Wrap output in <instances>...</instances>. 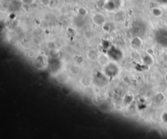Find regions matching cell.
<instances>
[{
  "instance_id": "9",
  "label": "cell",
  "mask_w": 167,
  "mask_h": 139,
  "mask_svg": "<svg viewBox=\"0 0 167 139\" xmlns=\"http://www.w3.org/2000/svg\"><path fill=\"white\" fill-rule=\"evenodd\" d=\"M77 13H78V15L79 16H81V17H85L87 16V10L86 9V8H84L83 7H79L78 8V11H77Z\"/></svg>"
},
{
  "instance_id": "10",
  "label": "cell",
  "mask_w": 167,
  "mask_h": 139,
  "mask_svg": "<svg viewBox=\"0 0 167 139\" xmlns=\"http://www.w3.org/2000/svg\"><path fill=\"white\" fill-rule=\"evenodd\" d=\"M141 40L139 39V37H134V39H132L131 42V45L134 46V47H139V46L141 45Z\"/></svg>"
},
{
  "instance_id": "11",
  "label": "cell",
  "mask_w": 167,
  "mask_h": 139,
  "mask_svg": "<svg viewBox=\"0 0 167 139\" xmlns=\"http://www.w3.org/2000/svg\"><path fill=\"white\" fill-rule=\"evenodd\" d=\"M106 3L107 1L105 0H98V1L97 2V6L99 8H103L106 5Z\"/></svg>"
},
{
  "instance_id": "13",
  "label": "cell",
  "mask_w": 167,
  "mask_h": 139,
  "mask_svg": "<svg viewBox=\"0 0 167 139\" xmlns=\"http://www.w3.org/2000/svg\"><path fill=\"white\" fill-rule=\"evenodd\" d=\"M83 61L84 59L82 56H78L77 59H76V63H77V65H81V64L83 62Z\"/></svg>"
},
{
  "instance_id": "3",
  "label": "cell",
  "mask_w": 167,
  "mask_h": 139,
  "mask_svg": "<svg viewBox=\"0 0 167 139\" xmlns=\"http://www.w3.org/2000/svg\"><path fill=\"white\" fill-rule=\"evenodd\" d=\"M92 21L97 26H102L106 23V18L101 13H95L92 16Z\"/></svg>"
},
{
  "instance_id": "12",
  "label": "cell",
  "mask_w": 167,
  "mask_h": 139,
  "mask_svg": "<svg viewBox=\"0 0 167 139\" xmlns=\"http://www.w3.org/2000/svg\"><path fill=\"white\" fill-rule=\"evenodd\" d=\"M40 2L45 7H48L51 5V0H40Z\"/></svg>"
},
{
  "instance_id": "6",
  "label": "cell",
  "mask_w": 167,
  "mask_h": 139,
  "mask_svg": "<svg viewBox=\"0 0 167 139\" xmlns=\"http://www.w3.org/2000/svg\"><path fill=\"white\" fill-rule=\"evenodd\" d=\"M119 1H119H114V0H111V1H107L104 6V8L108 11H113L116 8L117 3Z\"/></svg>"
},
{
  "instance_id": "7",
  "label": "cell",
  "mask_w": 167,
  "mask_h": 139,
  "mask_svg": "<svg viewBox=\"0 0 167 139\" xmlns=\"http://www.w3.org/2000/svg\"><path fill=\"white\" fill-rule=\"evenodd\" d=\"M74 23L76 26H77L78 27H81L84 25V18L81 16H77L76 17L74 20Z\"/></svg>"
},
{
  "instance_id": "8",
  "label": "cell",
  "mask_w": 167,
  "mask_h": 139,
  "mask_svg": "<svg viewBox=\"0 0 167 139\" xmlns=\"http://www.w3.org/2000/svg\"><path fill=\"white\" fill-rule=\"evenodd\" d=\"M115 26L112 24V23H105V24L102 25V28L105 31L110 32L112 31L114 29Z\"/></svg>"
},
{
  "instance_id": "4",
  "label": "cell",
  "mask_w": 167,
  "mask_h": 139,
  "mask_svg": "<svg viewBox=\"0 0 167 139\" xmlns=\"http://www.w3.org/2000/svg\"><path fill=\"white\" fill-rule=\"evenodd\" d=\"M125 13L123 10H119L115 13L114 16V19L116 22H122L125 19Z\"/></svg>"
},
{
  "instance_id": "1",
  "label": "cell",
  "mask_w": 167,
  "mask_h": 139,
  "mask_svg": "<svg viewBox=\"0 0 167 139\" xmlns=\"http://www.w3.org/2000/svg\"><path fill=\"white\" fill-rule=\"evenodd\" d=\"M104 74L108 77H114L119 73V68L115 63L108 62L104 66Z\"/></svg>"
},
{
  "instance_id": "15",
  "label": "cell",
  "mask_w": 167,
  "mask_h": 139,
  "mask_svg": "<svg viewBox=\"0 0 167 139\" xmlns=\"http://www.w3.org/2000/svg\"><path fill=\"white\" fill-rule=\"evenodd\" d=\"M114 1H119V0H114Z\"/></svg>"
},
{
  "instance_id": "2",
  "label": "cell",
  "mask_w": 167,
  "mask_h": 139,
  "mask_svg": "<svg viewBox=\"0 0 167 139\" xmlns=\"http://www.w3.org/2000/svg\"><path fill=\"white\" fill-rule=\"evenodd\" d=\"M108 55L113 60H118L121 59V58L122 57V53L121 51L116 48L111 47L108 50Z\"/></svg>"
},
{
  "instance_id": "14",
  "label": "cell",
  "mask_w": 167,
  "mask_h": 139,
  "mask_svg": "<svg viewBox=\"0 0 167 139\" xmlns=\"http://www.w3.org/2000/svg\"><path fill=\"white\" fill-rule=\"evenodd\" d=\"M35 0H22V1L24 3V5H31L33 4Z\"/></svg>"
},
{
  "instance_id": "5",
  "label": "cell",
  "mask_w": 167,
  "mask_h": 139,
  "mask_svg": "<svg viewBox=\"0 0 167 139\" xmlns=\"http://www.w3.org/2000/svg\"><path fill=\"white\" fill-rule=\"evenodd\" d=\"M87 56L88 59L92 60V61H95V60L99 59L100 55L95 50H90L87 52Z\"/></svg>"
}]
</instances>
